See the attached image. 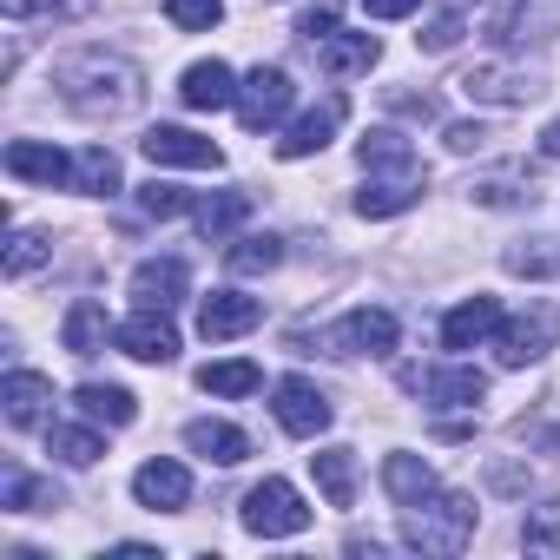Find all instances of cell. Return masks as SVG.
I'll use <instances>...</instances> for the list:
<instances>
[{
    "instance_id": "25",
    "label": "cell",
    "mask_w": 560,
    "mask_h": 560,
    "mask_svg": "<svg viewBox=\"0 0 560 560\" xmlns=\"http://www.w3.org/2000/svg\"><path fill=\"white\" fill-rule=\"evenodd\" d=\"M311 475H317V488H324V501L330 508H357V448H317L311 455Z\"/></svg>"
},
{
    "instance_id": "14",
    "label": "cell",
    "mask_w": 560,
    "mask_h": 560,
    "mask_svg": "<svg viewBox=\"0 0 560 560\" xmlns=\"http://www.w3.org/2000/svg\"><path fill=\"white\" fill-rule=\"evenodd\" d=\"M132 494H139V508H152V514H178V508L191 501V468L172 462V455H152V462L132 475Z\"/></svg>"
},
{
    "instance_id": "10",
    "label": "cell",
    "mask_w": 560,
    "mask_h": 560,
    "mask_svg": "<svg viewBox=\"0 0 560 560\" xmlns=\"http://www.w3.org/2000/svg\"><path fill=\"white\" fill-rule=\"evenodd\" d=\"M139 152H145L152 165H178V172H218V165H224V152H218L211 139L185 132V126H152V132L139 139Z\"/></svg>"
},
{
    "instance_id": "39",
    "label": "cell",
    "mask_w": 560,
    "mask_h": 560,
    "mask_svg": "<svg viewBox=\"0 0 560 560\" xmlns=\"http://www.w3.org/2000/svg\"><path fill=\"white\" fill-rule=\"evenodd\" d=\"M462 27H468V14H462V8H448V14H435V21L416 34V47H422V54H442V47H455V40H462Z\"/></svg>"
},
{
    "instance_id": "42",
    "label": "cell",
    "mask_w": 560,
    "mask_h": 560,
    "mask_svg": "<svg viewBox=\"0 0 560 560\" xmlns=\"http://www.w3.org/2000/svg\"><path fill=\"white\" fill-rule=\"evenodd\" d=\"M481 139H488V126H481V119H455V126H448V152H475Z\"/></svg>"
},
{
    "instance_id": "22",
    "label": "cell",
    "mask_w": 560,
    "mask_h": 560,
    "mask_svg": "<svg viewBox=\"0 0 560 560\" xmlns=\"http://www.w3.org/2000/svg\"><path fill=\"white\" fill-rule=\"evenodd\" d=\"M383 60V47H376V34H330V40H317V67L330 73V80H350V73H370Z\"/></svg>"
},
{
    "instance_id": "40",
    "label": "cell",
    "mask_w": 560,
    "mask_h": 560,
    "mask_svg": "<svg viewBox=\"0 0 560 560\" xmlns=\"http://www.w3.org/2000/svg\"><path fill=\"white\" fill-rule=\"evenodd\" d=\"M0 14H8L14 27H21V21H60L67 0H0Z\"/></svg>"
},
{
    "instance_id": "20",
    "label": "cell",
    "mask_w": 560,
    "mask_h": 560,
    "mask_svg": "<svg viewBox=\"0 0 560 560\" xmlns=\"http://www.w3.org/2000/svg\"><path fill=\"white\" fill-rule=\"evenodd\" d=\"M185 448H191V455H205V462H218V468H237V462L250 455V435H244L237 422L198 416V422H185Z\"/></svg>"
},
{
    "instance_id": "16",
    "label": "cell",
    "mask_w": 560,
    "mask_h": 560,
    "mask_svg": "<svg viewBox=\"0 0 560 560\" xmlns=\"http://www.w3.org/2000/svg\"><path fill=\"white\" fill-rule=\"evenodd\" d=\"M422 185H429L422 165H409V172H370V185L357 191V218H396V211H409L422 198Z\"/></svg>"
},
{
    "instance_id": "23",
    "label": "cell",
    "mask_w": 560,
    "mask_h": 560,
    "mask_svg": "<svg viewBox=\"0 0 560 560\" xmlns=\"http://www.w3.org/2000/svg\"><path fill=\"white\" fill-rule=\"evenodd\" d=\"M383 488H389L396 508H416V501H429V494L442 488V475H435L422 455H383Z\"/></svg>"
},
{
    "instance_id": "33",
    "label": "cell",
    "mask_w": 560,
    "mask_h": 560,
    "mask_svg": "<svg viewBox=\"0 0 560 560\" xmlns=\"http://www.w3.org/2000/svg\"><path fill=\"white\" fill-rule=\"evenodd\" d=\"M73 185H80L86 198H113V191H119V159H113L106 145H86V152L73 159Z\"/></svg>"
},
{
    "instance_id": "4",
    "label": "cell",
    "mask_w": 560,
    "mask_h": 560,
    "mask_svg": "<svg viewBox=\"0 0 560 560\" xmlns=\"http://www.w3.org/2000/svg\"><path fill=\"white\" fill-rule=\"evenodd\" d=\"M396 317L389 311H376V304H363V311H350L343 324H330V330H317V343H324V357H389L396 350Z\"/></svg>"
},
{
    "instance_id": "6",
    "label": "cell",
    "mask_w": 560,
    "mask_h": 560,
    "mask_svg": "<svg viewBox=\"0 0 560 560\" xmlns=\"http://www.w3.org/2000/svg\"><path fill=\"white\" fill-rule=\"evenodd\" d=\"M270 409H277V429H284V435H298V442H317L324 429H330V396L311 383V376H284V383H277L270 389Z\"/></svg>"
},
{
    "instance_id": "44",
    "label": "cell",
    "mask_w": 560,
    "mask_h": 560,
    "mask_svg": "<svg viewBox=\"0 0 560 560\" xmlns=\"http://www.w3.org/2000/svg\"><path fill=\"white\" fill-rule=\"evenodd\" d=\"M527 442L534 448H560V429H527Z\"/></svg>"
},
{
    "instance_id": "18",
    "label": "cell",
    "mask_w": 560,
    "mask_h": 560,
    "mask_svg": "<svg viewBox=\"0 0 560 560\" xmlns=\"http://www.w3.org/2000/svg\"><path fill=\"white\" fill-rule=\"evenodd\" d=\"M185 291H191V270H185V257H145V264L132 270V298H139V304H152V311H172V304H185Z\"/></svg>"
},
{
    "instance_id": "30",
    "label": "cell",
    "mask_w": 560,
    "mask_h": 560,
    "mask_svg": "<svg viewBox=\"0 0 560 560\" xmlns=\"http://www.w3.org/2000/svg\"><path fill=\"white\" fill-rule=\"evenodd\" d=\"M47 455H60L67 468H93L100 455H106V442H100V422H54L47 429Z\"/></svg>"
},
{
    "instance_id": "38",
    "label": "cell",
    "mask_w": 560,
    "mask_h": 560,
    "mask_svg": "<svg viewBox=\"0 0 560 560\" xmlns=\"http://www.w3.org/2000/svg\"><path fill=\"white\" fill-rule=\"evenodd\" d=\"M521 540H527L534 553H560V501L540 508V514H527V521H521Z\"/></svg>"
},
{
    "instance_id": "37",
    "label": "cell",
    "mask_w": 560,
    "mask_h": 560,
    "mask_svg": "<svg viewBox=\"0 0 560 560\" xmlns=\"http://www.w3.org/2000/svg\"><path fill=\"white\" fill-rule=\"evenodd\" d=\"M139 211H145V218H178V211H191V198H185L178 185L152 178V185H139Z\"/></svg>"
},
{
    "instance_id": "35",
    "label": "cell",
    "mask_w": 560,
    "mask_h": 560,
    "mask_svg": "<svg viewBox=\"0 0 560 560\" xmlns=\"http://www.w3.org/2000/svg\"><path fill=\"white\" fill-rule=\"evenodd\" d=\"M165 21L178 34H211L224 21V0H165Z\"/></svg>"
},
{
    "instance_id": "34",
    "label": "cell",
    "mask_w": 560,
    "mask_h": 560,
    "mask_svg": "<svg viewBox=\"0 0 560 560\" xmlns=\"http://www.w3.org/2000/svg\"><path fill=\"white\" fill-rule=\"evenodd\" d=\"M224 264H231L237 277H264V270H277V264H284V244H277L270 231H264V237L250 231V237H237V244L224 250Z\"/></svg>"
},
{
    "instance_id": "19",
    "label": "cell",
    "mask_w": 560,
    "mask_h": 560,
    "mask_svg": "<svg viewBox=\"0 0 560 560\" xmlns=\"http://www.w3.org/2000/svg\"><path fill=\"white\" fill-rule=\"evenodd\" d=\"M501 330V304L494 298H462L448 317H442V350H475Z\"/></svg>"
},
{
    "instance_id": "15",
    "label": "cell",
    "mask_w": 560,
    "mask_h": 560,
    "mask_svg": "<svg viewBox=\"0 0 560 560\" xmlns=\"http://www.w3.org/2000/svg\"><path fill=\"white\" fill-rule=\"evenodd\" d=\"M237 73L224 67V60H198V67H185V80H178V100L191 106V113H237Z\"/></svg>"
},
{
    "instance_id": "27",
    "label": "cell",
    "mask_w": 560,
    "mask_h": 560,
    "mask_svg": "<svg viewBox=\"0 0 560 560\" xmlns=\"http://www.w3.org/2000/svg\"><path fill=\"white\" fill-rule=\"evenodd\" d=\"M244 218H250V191H237V185H231V191H211V198H198V205H191V224H198L211 244H218V237H231Z\"/></svg>"
},
{
    "instance_id": "24",
    "label": "cell",
    "mask_w": 560,
    "mask_h": 560,
    "mask_svg": "<svg viewBox=\"0 0 560 560\" xmlns=\"http://www.w3.org/2000/svg\"><path fill=\"white\" fill-rule=\"evenodd\" d=\"M73 409H80L86 422H100V429H126V422L139 416L132 389H119V383H80V389H73Z\"/></svg>"
},
{
    "instance_id": "43",
    "label": "cell",
    "mask_w": 560,
    "mask_h": 560,
    "mask_svg": "<svg viewBox=\"0 0 560 560\" xmlns=\"http://www.w3.org/2000/svg\"><path fill=\"white\" fill-rule=\"evenodd\" d=\"M416 8H422V0H363V14H370V21H409Z\"/></svg>"
},
{
    "instance_id": "17",
    "label": "cell",
    "mask_w": 560,
    "mask_h": 560,
    "mask_svg": "<svg viewBox=\"0 0 560 560\" xmlns=\"http://www.w3.org/2000/svg\"><path fill=\"white\" fill-rule=\"evenodd\" d=\"M8 172L21 178V185H73V159L60 152V145H47V139H8Z\"/></svg>"
},
{
    "instance_id": "8",
    "label": "cell",
    "mask_w": 560,
    "mask_h": 560,
    "mask_svg": "<svg viewBox=\"0 0 560 560\" xmlns=\"http://www.w3.org/2000/svg\"><path fill=\"white\" fill-rule=\"evenodd\" d=\"M343 119H350V100H343V93H324L311 113H298V119L284 126V139H277V159H311V152H324V145L343 132Z\"/></svg>"
},
{
    "instance_id": "7",
    "label": "cell",
    "mask_w": 560,
    "mask_h": 560,
    "mask_svg": "<svg viewBox=\"0 0 560 560\" xmlns=\"http://www.w3.org/2000/svg\"><path fill=\"white\" fill-rule=\"evenodd\" d=\"M291 100H298V86H291L284 67H250L244 86H237V119H244L250 132H270L277 119L291 113Z\"/></svg>"
},
{
    "instance_id": "5",
    "label": "cell",
    "mask_w": 560,
    "mask_h": 560,
    "mask_svg": "<svg viewBox=\"0 0 560 560\" xmlns=\"http://www.w3.org/2000/svg\"><path fill=\"white\" fill-rule=\"evenodd\" d=\"M553 343H560V311H553V304H534L527 317H501V330H494V357H501L508 370L540 363Z\"/></svg>"
},
{
    "instance_id": "36",
    "label": "cell",
    "mask_w": 560,
    "mask_h": 560,
    "mask_svg": "<svg viewBox=\"0 0 560 560\" xmlns=\"http://www.w3.org/2000/svg\"><path fill=\"white\" fill-rule=\"evenodd\" d=\"M47 257H54V244H47L40 231H27V224H21V231L8 237V277H14V284H21V277H27V270H40Z\"/></svg>"
},
{
    "instance_id": "28",
    "label": "cell",
    "mask_w": 560,
    "mask_h": 560,
    "mask_svg": "<svg viewBox=\"0 0 560 560\" xmlns=\"http://www.w3.org/2000/svg\"><path fill=\"white\" fill-rule=\"evenodd\" d=\"M119 324H106V304H93V298H80L73 311H67V324H60V343L73 350V357H93V350H106V337H113Z\"/></svg>"
},
{
    "instance_id": "26",
    "label": "cell",
    "mask_w": 560,
    "mask_h": 560,
    "mask_svg": "<svg viewBox=\"0 0 560 560\" xmlns=\"http://www.w3.org/2000/svg\"><path fill=\"white\" fill-rule=\"evenodd\" d=\"M0 508H8V514H54L60 508V488L54 481H34L27 468H0Z\"/></svg>"
},
{
    "instance_id": "45",
    "label": "cell",
    "mask_w": 560,
    "mask_h": 560,
    "mask_svg": "<svg viewBox=\"0 0 560 560\" xmlns=\"http://www.w3.org/2000/svg\"><path fill=\"white\" fill-rule=\"evenodd\" d=\"M540 152H547V159H560V119H553V126L540 132Z\"/></svg>"
},
{
    "instance_id": "1",
    "label": "cell",
    "mask_w": 560,
    "mask_h": 560,
    "mask_svg": "<svg viewBox=\"0 0 560 560\" xmlns=\"http://www.w3.org/2000/svg\"><path fill=\"white\" fill-rule=\"evenodd\" d=\"M54 86H60V100H67L73 113H86V119H119V113H132V106L145 100V73H139L126 54H106V47H86V54L60 60V67H54Z\"/></svg>"
},
{
    "instance_id": "29",
    "label": "cell",
    "mask_w": 560,
    "mask_h": 560,
    "mask_svg": "<svg viewBox=\"0 0 560 560\" xmlns=\"http://www.w3.org/2000/svg\"><path fill=\"white\" fill-rule=\"evenodd\" d=\"M198 389L237 402V396H257V389H264V370L244 363V357H224V363H205V370H198Z\"/></svg>"
},
{
    "instance_id": "13",
    "label": "cell",
    "mask_w": 560,
    "mask_h": 560,
    "mask_svg": "<svg viewBox=\"0 0 560 560\" xmlns=\"http://www.w3.org/2000/svg\"><path fill=\"white\" fill-rule=\"evenodd\" d=\"M462 93H468V100H481V106H527L540 86H534V73H527V67L481 60V67H468V73H462Z\"/></svg>"
},
{
    "instance_id": "2",
    "label": "cell",
    "mask_w": 560,
    "mask_h": 560,
    "mask_svg": "<svg viewBox=\"0 0 560 560\" xmlns=\"http://www.w3.org/2000/svg\"><path fill=\"white\" fill-rule=\"evenodd\" d=\"M402 540L416 553H462L475 540V501L455 494V488H435L429 501L402 508Z\"/></svg>"
},
{
    "instance_id": "9",
    "label": "cell",
    "mask_w": 560,
    "mask_h": 560,
    "mask_svg": "<svg viewBox=\"0 0 560 560\" xmlns=\"http://www.w3.org/2000/svg\"><path fill=\"white\" fill-rule=\"evenodd\" d=\"M113 343H119L132 363H172V357H178V324H172V311L139 304V311L113 330Z\"/></svg>"
},
{
    "instance_id": "21",
    "label": "cell",
    "mask_w": 560,
    "mask_h": 560,
    "mask_svg": "<svg viewBox=\"0 0 560 560\" xmlns=\"http://www.w3.org/2000/svg\"><path fill=\"white\" fill-rule=\"evenodd\" d=\"M47 402H54V383L40 370H8V376H0V409H8L14 429H34L47 416Z\"/></svg>"
},
{
    "instance_id": "41",
    "label": "cell",
    "mask_w": 560,
    "mask_h": 560,
    "mask_svg": "<svg viewBox=\"0 0 560 560\" xmlns=\"http://www.w3.org/2000/svg\"><path fill=\"white\" fill-rule=\"evenodd\" d=\"M298 34H304L311 47H317V40H330V34H337V8H317V14H304V21H298Z\"/></svg>"
},
{
    "instance_id": "11",
    "label": "cell",
    "mask_w": 560,
    "mask_h": 560,
    "mask_svg": "<svg viewBox=\"0 0 560 560\" xmlns=\"http://www.w3.org/2000/svg\"><path fill=\"white\" fill-rule=\"evenodd\" d=\"M257 324H264V304H257V298H244V291H211V298L198 304V337H205V343L250 337Z\"/></svg>"
},
{
    "instance_id": "31",
    "label": "cell",
    "mask_w": 560,
    "mask_h": 560,
    "mask_svg": "<svg viewBox=\"0 0 560 560\" xmlns=\"http://www.w3.org/2000/svg\"><path fill=\"white\" fill-rule=\"evenodd\" d=\"M501 264L514 277H534V284H547V277H560V237H521L501 250Z\"/></svg>"
},
{
    "instance_id": "32",
    "label": "cell",
    "mask_w": 560,
    "mask_h": 560,
    "mask_svg": "<svg viewBox=\"0 0 560 560\" xmlns=\"http://www.w3.org/2000/svg\"><path fill=\"white\" fill-rule=\"evenodd\" d=\"M357 159H363V172H409V165H422V159L409 152V139L389 132V126H376V132L357 145Z\"/></svg>"
},
{
    "instance_id": "3",
    "label": "cell",
    "mask_w": 560,
    "mask_h": 560,
    "mask_svg": "<svg viewBox=\"0 0 560 560\" xmlns=\"http://www.w3.org/2000/svg\"><path fill=\"white\" fill-rule=\"evenodd\" d=\"M237 521H244V534H257V540H291V534L311 527V501H304L284 475H264V481L244 494Z\"/></svg>"
},
{
    "instance_id": "12",
    "label": "cell",
    "mask_w": 560,
    "mask_h": 560,
    "mask_svg": "<svg viewBox=\"0 0 560 560\" xmlns=\"http://www.w3.org/2000/svg\"><path fill=\"white\" fill-rule=\"evenodd\" d=\"M409 389L429 396L435 409H475L488 396V376L475 363H448V370H409Z\"/></svg>"
}]
</instances>
